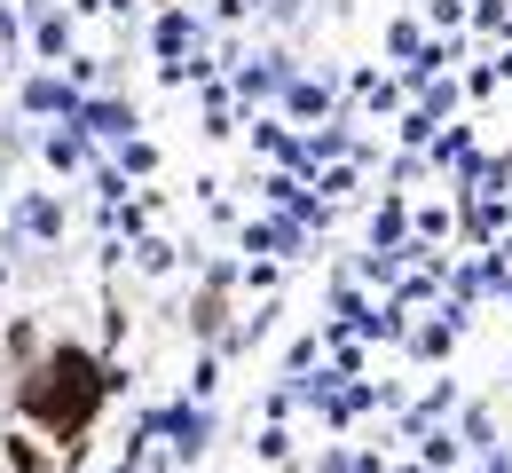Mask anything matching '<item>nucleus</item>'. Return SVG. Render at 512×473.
I'll use <instances>...</instances> for the list:
<instances>
[{
    "label": "nucleus",
    "mask_w": 512,
    "mask_h": 473,
    "mask_svg": "<svg viewBox=\"0 0 512 473\" xmlns=\"http://www.w3.org/2000/svg\"><path fill=\"white\" fill-rule=\"evenodd\" d=\"M32 403L48 410V418H87V403H95V379H87V363H79V355L48 363V371H40V387H32Z\"/></svg>",
    "instance_id": "f257e3e1"
}]
</instances>
